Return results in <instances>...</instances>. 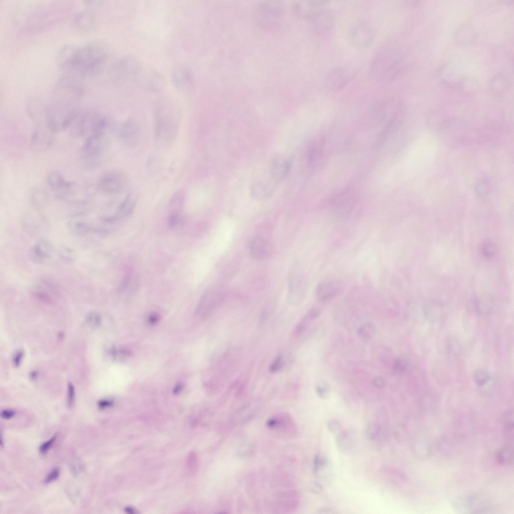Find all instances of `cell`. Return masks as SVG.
I'll use <instances>...</instances> for the list:
<instances>
[{
	"mask_svg": "<svg viewBox=\"0 0 514 514\" xmlns=\"http://www.w3.org/2000/svg\"><path fill=\"white\" fill-rule=\"evenodd\" d=\"M75 391L73 384L68 382L67 387V404L69 408H72L75 402Z\"/></svg>",
	"mask_w": 514,
	"mask_h": 514,
	"instance_id": "b9f144b4",
	"label": "cell"
},
{
	"mask_svg": "<svg viewBox=\"0 0 514 514\" xmlns=\"http://www.w3.org/2000/svg\"><path fill=\"white\" fill-rule=\"evenodd\" d=\"M106 134L91 135L87 137L80 150V161L85 168H96L102 163L107 144Z\"/></svg>",
	"mask_w": 514,
	"mask_h": 514,
	"instance_id": "5b68a950",
	"label": "cell"
},
{
	"mask_svg": "<svg viewBox=\"0 0 514 514\" xmlns=\"http://www.w3.org/2000/svg\"><path fill=\"white\" fill-rule=\"evenodd\" d=\"M416 442L417 443L415 446H417L418 448L416 449L418 450V453L420 454V456L422 457L426 456L428 454L429 450V446L426 441L424 439L420 438V439L418 440V441Z\"/></svg>",
	"mask_w": 514,
	"mask_h": 514,
	"instance_id": "bcb514c9",
	"label": "cell"
},
{
	"mask_svg": "<svg viewBox=\"0 0 514 514\" xmlns=\"http://www.w3.org/2000/svg\"><path fill=\"white\" fill-rule=\"evenodd\" d=\"M381 431V426L376 423L369 424L366 429L367 438L370 441H374L378 437Z\"/></svg>",
	"mask_w": 514,
	"mask_h": 514,
	"instance_id": "8d00e7d4",
	"label": "cell"
},
{
	"mask_svg": "<svg viewBox=\"0 0 514 514\" xmlns=\"http://www.w3.org/2000/svg\"><path fill=\"white\" fill-rule=\"evenodd\" d=\"M375 328L374 324L370 322L362 324L358 329V336L363 339H369L374 334Z\"/></svg>",
	"mask_w": 514,
	"mask_h": 514,
	"instance_id": "d6a6232c",
	"label": "cell"
},
{
	"mask_svg": "<svg viewBox=\"0 0 514 514\" xmlns=\"http://www.w3.org/2000/svg\"><path fill=\"white\" fill-rule=\"evenodd\" d=\"M70 126H72L74 135L87 137L93 134H106L108 121L99 112L77 110Z\"/></svg>",
	"mask_w": 514,
	"mask_h": 514,
	"instance_id": "277c9868",
	"label": "cell"
},
{
	"mask_svg": "<svg viewBox=\"0 0 514 514\" xmlns=\"http://www.w3.org/2000/svg\"><path fill=\"white\" fill-rule=\"evenodd\" d=\"M408 364V362L405 359L398 358L394 362L393 368L396 373L401 374L406 370Z\"/></svg>",
	"mask_w": 514,
	"mask_h": 514,
	"instance_id": "ee69618b",
	"label": "cell"
},
{
	"mask_svg": "<svg viewBox=\"0 0 514 514\" xmlns=\"http://www.w3.org/2000/svg\"><path fill=\"white\" fill-rule=\"evenodd\" d=\"M249 251L253 259L257 260H264L269 254V244L262 238L254 237L250 241Z\"/></svg>",
	"mask_w": 514,
	"mask_h": 514,
	"instance_id": "4316f807",
	"label": "cell"
},
{
	"mask_svg": "<svg viewBox=\"0 0 514 514\" xmlns=\"http://www.w3.org/2000/svg\"><path fill=\"white\" fill-rule=\"evenodd\" d=\"M86 321L89 326L92 328L98 327L101 321L100 314L96 311L89 312L86 317Z\"/></svg>",
	"mask_w": 514,
	"mask_h": 514,
	"instance_id": "ab89813d",
	"label": "cell"
},
{
	"mask_svg": "<svg viewBox=\"0 0 514 514\" xmlns=\"http://www.w3.org/2000/svg\"><path fill=\"white\" fill-rule=\"evenodd\" d=\"M96 16L94 12L90 10H83L75 17L73 24L75 28L81 31H89L95 25Z\"/></svg>",
	"mask_w": 514,
	"mask_h": 514,
	"instance_id": "484cf974",
	"label": "cell"
},
{
	"mask_svg": "<svg viewBox=\"0 0 514 514\" xmlns=\"http://www.w3.org/2000/svg\"><path fill=\"white\" fill-rule=\"evenodd\" d=\"M156 109L154 115L155 141L159 147H167L176 138L178 122L175 111L167 104Z\"/></svg>",
	"mask_w": 514,
	"mask_h": 514,
	"instance_id": "3957f363",
	"label": "cell"
},
{
	"mask_svg": "<svg viewBox=\"0 0 514 514\" xmlns=\"http://www.w3.org/2000/svg\"><path fill=\"white\" fill-rule=\"evenodd\" d=\"M46 182L49 188L55 192L58 199H66L73 194L74 183L64 178L57 171L49 172L46 177Z\"/></svg>",
	"mask_w": 514,
	"mask_h": 514,
	"instance_id": "e0dca14e",
	"label": "cell"
},
{
	"mask_svg": "<svg viewBox=\"0 0 514 514\" xmlns=\"http://www.w3.org/2000/svg\"><path fill=\"white\" fill-rule=\"evenodd\" d=\"M60 474L59 469L57 467L53 468L46 475L44 480L46 484L53 482L58 478Z\"/></svg>",
	"mask_w": 514,
	"mask_h": 514,
	"instance_id": "c3c4849f",
	"label": "cell"
},
{
	"mask_svg": "<svg viewBox=\"0 0 514 514\" xmlns=\"http://www.w3.org/2000/svg\"><path fill=\"white\" fill-rule=\"evenodd\" d=\"M343 286L339 281L328 280L320 283L315 289V296L322 303H327L343 291Z\"/></svg>",
	"mask_w": 514,
	"mask_h": 514,
	"instance_id": "d6986e66",
	"label": "cell"
},
{
	"mask_svg": "<svg viewBox=\"0 0 514 514\" xmlns=\"http://www.w3.org/2000/svg\"><path fill=\"white\" fill-rule=\"evenodd\" d=\"M372 384L378 389H382L386 386V382L384 378L380 376H375L372 380Z\"/></svg>",
	"mask_w": 514,
	"mask_h": 514,
	"instance_id": "f907efd6",
	"label": "cell"
},
{
	"mask_svg": "<svg viewBox=\"0 0 514 514\" xmlns=\"http://www.w3.org/2000/svg\"><path fill=\"white\" fill-rule=\"evenodd\" d=\"M489 378V374L484 369H478L473 372V379L478 386H483L487 383Z\"/></svg>",
	"mask_w": 514,
	"mask_h": 514,
	"instance_id": "74e56055",
	"label": "cell"
},
{
	"mask_svg": "<svg viewBox=\"0 0 514 514\" xmlns=\"http://www.w3.org/2000/svg\"><path fill=\"white\" fill-rule=\"evenodd\" d=\"M54 134L47 125H36L30 140L31 150L35 152H41L48 149L54 142Z\"/></svg>",
	"mask_w": 514,
	"mask_h": 514,
	"instance_id": "9a60e30c",
	"label": "cell"
},
{
	"mask_svg": "<svg viewBox=\"0 0 514 514\" xmlns=\"http://www.w3.org/2000/svg\"><path fill=\"white\" fill-rule=\"evenodd\" d=\"M223 300V293L220 287H209L199 300L196 309L197 314L202 317L209 315L220 306Z\"/></svg>",
	"mask_w": 514,
	"mask_h": 514,
	"instance_id": "8fae6325",
	"label": "cell"
},
{
	"mask_svg": "<svg viewBox=\"0 0 514 514\" xmlns=\"http://www.w3.org/2000/svg\"><path fill=\"white\" fill-rule=\"evenodd\" d=\"M312 489L315 493L317 494H320L323 491V487L322 485L317 482L313 483L312 485Z\"/></svg>",
	"mask_w": 514,
	"mask_h": 514,
	"instance_id": "db71d44e",
	"label": "cell"
},
{
	"mask_svg": "<svg viewBox=\"0 0 514 514\" xmlns=\"http://www.w3.org/2000/svg\"><path fill=\"white\" fill-rule=\"evenodd\" d=\"M313 28L317 33H322L331 29L334 25L332 14L326 9L320 10L312 16Z\"/></svg>",
	"mask_w": 514,
	"mask_h": 514,
	"instance_id": "d4e9b609",
	"label": "cell"
},
{
	"mask_svg": "<svg viewBox=\"0 0 514 514\" xmlns=\"http://www.w3.org/2000/svg\"><path fill=\"white\" fill-rule=\"evenodd\" d=\"M107 48L98 42L69 45L60 50L57 61L66 75L79 79L96 75L107 63Z\"/></svg>",
	"mask_w": 514,
	"mask_h": 514,
	"instance_id": "6da1fadb",
	"label": "cell"
},
{
	"mask_svg": "<svg viewBox=\"0 0 514 514\" xmlns=\"http://www.w3.org/2000/svg\"><path fill=\"white\" fill-rule=\"evenodd\" d=\"M171 77L173 84L180 90L187 91L191 88L193 75L187 67L182 65L175 66L171 72Z\"/></svg>",
	"mask_w": 514,
	"mask_h": 514,
	"instance_id": "44dd1931",
	"label": "cell"
},
{
	"mask_svg": "<svg viewBox=\"0 0 514 514\" xmlns=\"http://www.w3.org/2000/svg\"><path fill=\"white\" fill-rule=\"evenodd\" d=\"M375 35L373 26L366 22H362L353 26L349 33L351 43L358 47H365L373 41Z\"/></svg>",
	"mask_w": 514,
	"mask_h": 514,
	"instance_id": "2e32d148",
	"label": "cell"
},
{
	"mask_svg": "<svg viewBox=\"0 0 514 514\" xmlns=\"http://www.w3.org/2000/svg\"><path fill=\"white\" fill-rule=\"evenodd\" d=\"M320 314L321 311L319 308L316 307L311 308L297 325L295 331L296 334L298 335L304 332L310 322L318 318Z\"/></svg>",
	"mask_w": 514,
	"mask_h": 514,
	"instance_id": "f546056e",
	"label": "cell"
},
{
	"mask_svg": "<svg viewBox=\"0 0 514 514\" xmlns=\"http://www.w3.org/2000/svg\"><path fill=\"white\" fill-rule=\"evenodd\" d=\"M57 254L61 260L69 263L73 262L76 258V253L74 250L67 246H63L60 247L58 250Z\"/></svg>",
	"mask_w": 514,
	"mask_h": 514,
	"instance_id": "e575fe53",
	"label": "cell"
},
{
	"mask_svg": "<svg viewBox=\"0 0 514 514\" xmlns=\"http://www.w3.org/2000/svg\"><path fill=\"white\" fill-rule=\"evenodd\" d=\"M307 290V280L299 268L290 269L288 277L287 300L292 306H297L304 300Z\"/></svg>",
	"mask_w": 514,
	"mask_h": 514,
	"instance_id": "ba28073f",
	"label": "cell"
},
{
	"mask_svg": "<svg viewBox=\"0 0 514 514\" xmlns=\"http://www.w3.org/2000/svg\"><path fill=\"white\" fill-rule=\"evenodd\" d=\"M328 463L327 457L321 454H317L314 458L313 464V470L315 475H319V473L323 469L326 468Z\"/></svg>",
	"mask_w": 514,
	"mask_h": 514,
	"instance_id": "d590c367",
	"label": "cell"
},
{
	"mask_svg": "<svg viewBox=\"0 0 514 514\" xmlns=\"http://www.w3.org/2000/svg\"><path fill=\"white\" fill-rule=\"evenodd\" d=\"M21 223L27 230L33 233H42L47 229L46 219L40 213H26L21 217Z\"/></svg>",
	"mask_w": 514,
	"mask_h": 514,
	"instance_id": "cb8c5ba5",
	"label": "cell"
},
{
	"mask_svg": "<svg viewBox=\"0 0 514 514\" xmlns=\"http://www.w3.org/2000/svg\"><path fill=\"white\" fill-rule=\"evenodd\" d=\"M127 182L126 176L122 172L118 171H107L98 178L96 189L101 194H115L124 189Z\"/></svg>",
	"mask_w": 514,
	"mask_h": 514,
	"instance_id": "9c48e42d",
	"label": "cell"
},
{
	"mask_svg": "<svg viewBox=\"0 0 514 514\" xmlns=\"http://www.w3.org/2000/svg\"><path fill=\"white\" fill-rule=\"evenodd\" d=\"M140 135V127L138 122L133 118H127L119 125L118 135L124 143L132 144L136 142Z\"/></svg>",
	"mask_w": 514,
	"mask_h": 514,
	"instance_id": "7402d4cb",
	"label": "cell"
},
{
	"mask_svg": "<svg viewBox=\"0 0 514 514\" xmlns=\"http://www.w3.org/2000/svg\"><path fill=\"white\" fill-rule=\"evenodd\" d=\"M185 202V195L182 190L174 193L169 202L170 211H182Z\"/></svg>",
	"mask_w": 514,
	"mask_h": 514,
	"instance_id": "1f68e13d",
	"label": "cell"
},
{
	"mask_svg": "<svg viewBox=\"0 0 514 514\" xmlns=\"http://www.w3.org/2000/svg\"><path fill=\"white\" fill-rule=\"evenodd\" d=\"M454 509L460 513H486L490 512V502L478 494L459 496L453 501Z\"/></svg>",
	"mask_w": 514,
	"mask_h": 514,
	"instance_id": "52a82bcc",
	"label": "cell"
},
{
	"mask_svg": "<svg viewBox=\"0 0 514 514\" xmlns=\"http://www.w3.org/2000/svg\"><path fill=\"white\" fill-rule=\"evenodd\" d=\"M327 428L332 434L335 436L341 431L340 423L335 419L331 420L327 422Z\"/></svg>",
	"mask_w": 514,
	"mask_h": 514,
	"instance_id": "f6af8a7d",
	"label": "cell"
},
{
	"mask_svg": "<svg viewBox=\"0 0 514 514\" xmlns=\"http://www.w3.org/2000/svg\"><path fill=\"white\" fill-rule=\"evenodd\" d=\"M513 410H509L503 416V424L507 436L513 439Z\"/></svg>",
	"mask_w": 514,
	"mask_h": 514,
	"instance_id": "836d02e7",
	"label": "cell"
},
{
	"mask_svg": "<svg viewBox=\"0 0 514 514\" xmlns=\"http://www.w3.org/2000/svg\"><path fill=\"white\" fill-rule=\"evenodd\" d=\"M318 513H335L336 512L332 508L328 507H324L320 508L318 510Z\"/></svg>",
	"mask_w": 514,
	"mask_h": 514,
	"instance_id": "11a10c76",
	"label": "cell"
},
{
	"mask_svg": "<svg viewBox=\"0 0 514 514\" xmlns=\"http://www.w3.org/2000/svg\"><path fill=\"white\" fill-rule=\"evenodd\" d=\"M477 194L479 196H483L486 194L488 189V185L486 182L481 181L477 185Z\"/></svg>",
	"mask_w": 514,
	"mask_h": 514,
	"instance_id": "816d5d0a",
	"label": "cell"
},
{
	"mask_svg": "<svg viewBox=\"0 0 514 514\" xmlns=\"http://www.w3.org/2000/svg\"><path fill=\"white\" fill-rule=\"evenodd\" d=\"M483 254L487 257H492L496 253L497 248L494 243L491 241L484 243L482 248Z\"/></svg>",
	"mask_w": 514,
	"mask_h": 514,
	"instance_id": "7bdbcfd3",
	"label": "cell"
},
{
	"mask_svg": "<svg viewBox=\"0 0 514 514\" xmlns=\"http://www.w3.org/2000/svg\"><path fill=\"white\" fill-rule=\"evenodd\" d=\"M354 434L349 430H341L336 435L335 444L340 452L347 453L353 446Z\"/></svg>",
	"mask_w": 514,
	"mask_h": 514,
	"instance_id": "83f0119b",
	"label": "cell"
},
{
	"mask_svg": "<svg viewBox=\"0 0 514 514\" xmlns=\"http://www.w3.org/2000/svg\"><path fill=\"white\" fill-rule=\"evenodd\" d=\"M95 225L84 213L72 215L67 223L69 231L77 236H84L90 234H95Z\"/></svg>",
	"mask_w": 514,
	"mask_h": 514,
	"instance_id": "ac0fdd59",
	"label": "cell"
},
{
	"mask_svg": "<svg viewBox=\"0 0 514 514\" xmlns=\"http://www.w3.org/2000/svg\"><path fill=\"white\" fill-rule=\"evenodd\" d=\"M357 202L355 192L350 188L340 190L330 199L329 210L331 216L339 220H344L350 216Z\"/></svg>",
	"mask_w": 514,
	"mask_h": 514,
	"instance_id": "8992f818",
	"label": "cell"
},
{
	"mask_svg": "<svg viewBox=\"0 0 514 514\" xmlns=\"http://www.w3.org/2000/svg\"><path fill=\"white\" fill-rule=\"evenodd\" d=\"M291 162L288 158L278 155L272 157L269 164L271 178L276 182H281L288 174Z\"/></svg>",
	"mask_w": 514,
	"mask_h": 514,
	"instance_id": "ffe728a7",
	"label": "cell"
},
{
	"mask_svg": "<svg viewBox=\"0 0 514 514\" xmlns=\"http://www.w3.org/2000/svg\"><path fill=\"white\" fill-rule=\"evenodd\" d=\"M284 363V356L282 354L278 355L271 363L269 370L271 373H275L280 371Z\"/></svg>",
	"mask_w": 514,
	"mask_h": 514,
	"instance_id": "60d3db41",
	"label": "cell"
},
{
	"mask_svg": "<svg viewBox=\"0 0 514 514\" xmlns=\"http://www.w3.org/2000/svg\"><path fill=\"white\" fill-rule=\"evenodd\" d=\"M268 427L277 432L293 436L296 434L297 428L293 420L288 416H275L267 422Z\"/></svg>",
	"mask_w": 514,
	"mask_h": 514,
	"instance_id": "603a6c76",
	"label": "cell"
},
{
	"mask_svg": "<svg viewBox=\"0 0 514 514\" xmlns=\"http://www.w3.org/2000/svg\"><path fill=\"white\" fill-rule=\"evenodd\" d=\"M354 70L345 66H336L331 69L326 77L327 87L333 90L344 88L356 76Z\"/></svg>",
	"mask_w": 514,
	"mask_h": 514,
	"instance_id": "4fadbf2b",
	"label": "cell"
},
{
	"mask_svg": "<svg viewBox=\"0 0 514 514\" xmlns=\"http://www.w3.org/2000/svg\"><path fill=\"white\" fill-rule=\"evenodd\" d=\"M24 352L22 349L17 350L13 355L12 362L15 367H19L22 363L24 357Z\"/></svg>",
	"mask_w": 514,
	"mask_h": 514,
	"instance_id": "681fc988",
	"label": "cell"
},
{
	"mask_svg": "<svg viewBox=\"0 0 514 514\" xmlns=\"http://www.w3.org/2000/svg\"><path fill=\"white\" fill-rule=\"evenodd\" d=\"M31 295L37 300L46 303H52L59 294L58 286L49 279H41L30 288Z\"/></svg>",
	"mask_w": 514,
	"mask_h": 514,
	"instance_id": "5bb4252c",
	"label": "cell"
},
{
	"mask_svg": "<svg viewBox=\"0 0 514 514\" xmlns=\"http://www.w3.org/2000/svg\"><path fill=\"white\" fill-rule=\"evenodd\" d=\"M497 461L502 465L510 464L513 460L512 449L508 446L499 449L495 454Z\"/></svg>",
	"mask_w": 514,
	"mask_h": 514,
	"instance_id": "4dcf8cb0",
	"label": "cell"
},
{
	"mask_svg": "<svg viewBox=\"0 0 514 514\" xmlns=\"http://www.w3.org/2000/svg\"><path fill=\"white\" fill-rule=\"evenodd\" d=\"M401 66L397 51L389 45H384L376 51L371 60L369 76L375 82L387 84L397 77Z\"/></svg>",
	"mask_w": 514,
	"mask_h": 514,
	"instance_id": "7a4b0ae2",
	"label": "cell"
},
{
	"mask_svg": "<svg viewBox=\"0 0 514 514\" xmlns=\"http://www.w3.org/2000/svg\"><path fill=\"white\" fill-rule=\"evenodd\" d=\"M56 253L52 242L46 238H41L30 247L28 256L30 261L34 264L46 266L52 263Z\"/></svg>",
	"mask_w": 514,
	"mask_h": 514,
	"instance_id": "30bf717a",
	"label": "cell"
},
{
	"mask_svg": "<svg viewBox=\"0 0 514 514\" xmlns=\"http://www.w3.org/2000/svg\"><path fill=\"white\" fill-rule=\"evenodd\" d=\"M16 414L14 410L10 409L3 410L1 412V417L4 419L9 420L13 418Z\"/></svg>",
	"mask_w": 514,
	"mask_h": 514,
	"instance_id": "f5cc1de1",
	"label": "cell"
},
{
	"mask_svg": "<svg viewBox=\"0 0 514 514\" xmlns=\"http://www.w3.org/2000/svg\"><path fill=\"white\" fill-rule=\"evenodd\" d=\"M315 391L317 396L322 399H327L330 393V388L329 384L325 382L321 381L317 384L315 387Z\"/></svg>",
	"mask_w": 514,
	"mask_h": 514,
	"instance_id": "f35d334b",
	"label": "cell"
},
{
	"mask_svg": "<svg viewBox=\"0 0 514 514\" xmlns=\"http://www.w3.org/2000/svg\"><path fill=\"white\" fill-rule=\"evenodd\" d=\"M138 198L139 195L136 192L132 191L128 193L113 214L102 217L103 222L110 228L118 222L130 216L135 208Z\"/></svg>",
	"mask_w": 514,
	"mask_h": 514,
	"instance_id": "7c38bea8",
	"label": "cell"
},
{
	"mask_svg": "<svg viewBox=\"0 0 514 514\" xmlns=\"http://www.w3.org/2000/svg\"><path fill=\"white\" fill-rule=\"evenodd\" d=\"M31 202L33 207L37 211L44 209L47 205L49 197L43 190L35 188L31 191Z\"/></svg>",
	"mask_w": 514,
	"mask_h": 514,
	"instance_id": "f1b7e54d",
	"label": "cell"
},
{
	"mask_svg": "<svg viewBox=\"0 0 514 514\" xmlns=\"http://www.w3.org/2000/svg\"><path fill=\"white\" fill-rule=\"evenodd\" d=\"M56 439V435L43 442L39 447V452L42 455L46 454L54 445Z\"/></svg>",
	"mask_w": 514,
	"mask_h": 514,
	"instance_id": "7dc6e473",
	"label": "cell"
}]
</instances>
